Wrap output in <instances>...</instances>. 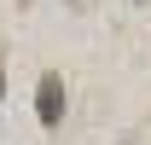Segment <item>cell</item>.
Here are the masks:
<instances>
[{"label": "cell", "mask_w": 151, "mask_h": 145, "mask_svg": "<svg viewBox=\"0 0 151 145\" xmlns=\"http://www.w3.org/2000/svg\"><path fill=\"white\" fill-rule=\"evenodd\" d=\"M35 116L47 128L64 122V75H41V87H35Z\"/></svg>", "instance_id": "obj_1"}, {"label": "cell", "mask_w": 151, "mask_h": 145, "mask_svg": "<svg viewBox=\"0 0 151 145\" xmlns=\"http://www.w3.org/2000/svg\"><path fill=\"white\" fill-rule=\"evenodd\" d=\"M0 93H6V58H0Z\"/></svg>", "instance_id": "obj_2"}]
</instances>
